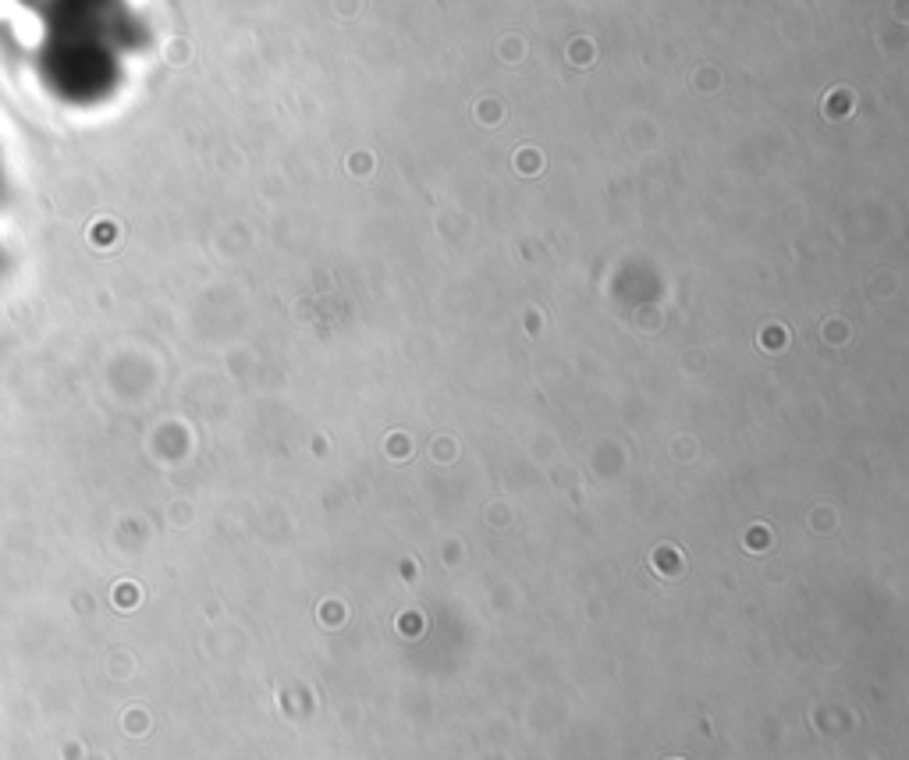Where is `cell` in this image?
Masks as SVG:
<instances>
[{
	"label": "cell",
	"mask_w": 909,
	"mask_h": 760,
	"mask_svg": "<svg viewBox=\"0 0 909 760\" xmlns=\"http://www.w3.org/2000/svg\"><path fill=\"white\" fill-rule=\"evenodd\" d=\"M40 28L36 71L57 100L96 103L110 96L128 57L142 47V22L125 0H11Z\"/></svg>",
	"instance_id": "obj_1"
}]
</instances>
